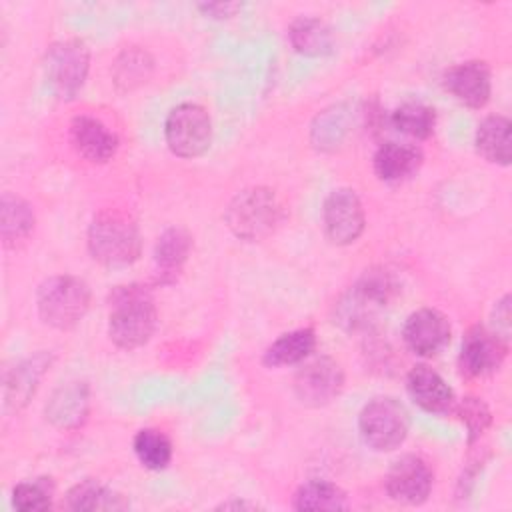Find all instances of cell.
Segmentation results:
<instances>
[{
  "label": "cell",
  "instance_id": "cell-1",
  "mask_svg": "<svg viewBox=\"0 0 512 512\" xmlns=\"http://www.w3.org/2000/svg\"><path fill=\"white\" fill-rule=\"evenodd\" d=\"M158 322L152 292L146 286H118L108 300V336L122 350L144 346Z\"/></svg>",
  "mask_w": 512,
  "mask_h": 512
},
{
  "label": "cell",
  "instance_id": "cell-2",
  "mask_svg": "<svg viewBox=\"0 0 512 512\" xmlns=\"http://www.w3.org/2000/svg\"><path fill=\"white\" fill-rule=\"evenodd\" d=\"M88 250L104 266H128L136 262L142 250L136 222L118 210L96 214L88 228Z\"/></svg>",
  "mask_w": 512,
  "mask_h": 512
},
{
  "label": "cell",
  "instance_id": "cell-3",
  "mask_svg": "<svg viewBox=\"0 0 512 512\" xmlns=\"http://www.w3.org/2000/svg\"><path fill=\"white\" fill-rule=\"evenodd\" d=\"M36 306L44 324L70 330L88 312L90 288L84 280L70 274L52 276L40 284Z\"/></svg>",
  "mask_w": 512,
  "mask_h": 512
},
{
  "label": "cell",
  "instance_id": "cell-4",
  "mask_svg": "<svg viewBox=\"0 0 512 512\" xmlns=\"http://www.w3.org/2000/svg\"><path fill=\"white\" fill-rule=\"evenodd\" d=\"M282 222V206L268 188L240 192L226 210L228 228L242 240L256 242L266 238Z\"/></svg>",
  "mask_w": 512,
  "mask_h": 512
},
{
  "label": "cell",
  "instance_id": "cell-5",
  "mask_svg": "<svg viewBox=\"0 0 512 512\" xmlns=\"http://www.w3.org/2000/svg\"><path fill=\"white\" fill-rule=\"evenodd\" d=\"M410 428V418L406 408L388 396L370 400L360 416H358V430L364 444L376 452H390L398 448Z\"/></svg>",
  "mask_w": 512,
  "mask_h": 512
},
{
  "label": "cell",
  "instance_id": "cell-6",
  "mask_svg": "<svg viewBox=\"0 0 512 512\" xmlns=\"http://www.w3.org/2000/svg\"><path fill=\"white\" fill-rule=\"evenodd\" d=\"M164 138L170 152L180 158L202 156L212 142L210 114L194 102L174 106L164 122Z\"/></svg>",
  "mask_w": 512,
  "mask_h": 512
},
{
  "label": "cell",
  "instance_id": "cell-7",
  "mask_svg": "<svg viewBox=\"0 0 512 512\" xmlns=\"http://www.w3.org/2000/svg\"><path fill=\"white\" fill-rule=\"evenodd\" d=\"M88 68H90V52H88V46L78 38L60 40L52 44L46 52V60H44L46 82L50 90L62 100H70L80 92L88 76Z\"/></svg>",
  "mask_w": 512,
  "mask_h": 512
},
{
  "label": "cell",
  "instance_id": "cell-8",
  "mask_svg": "<svg viewBox=\"0 0 512 512\" xmlns=\"http://www.w3.org/2000/svg\"><path fill=\"white\" fill-rule=\"evenodd\" d=\"M398 286L394 278L384 272H366L360 282L350 290L344 302L338 308L340 322L348 324L350 328H358L366 324L378 310H382L396 294Z\"/></svg>",
  "mask_w": 512,
  "mask_h": 512
},
{
  "label": "cell",
  "instance_id": "cell-9",
  "mask_svg": "<svg viewBox=\"0 0 512 512\" xmlns=\"http://www.w3.org/2000/svg\"><path fill=\"white\" fill-rule=\"evenodd\" d=\"M364 224V208L352 188H338L326 196L322 204V226L332 244H352L362 234Z\"/></svg>",
  "mask_w": 512,
  "mask_h": 512
},
{
  "label": "cell",
  "instance_id": "cell-10",
  "mask_svg": "<svg viewBox=\"0 0 512 512\" xmlns=\"http://www.w3.org/2000/svg\"><path fill=\"white\" fill-rule=\"evenodd\" d=\"M506 352L508 346L504 338H500L492 330L474 326L466 332L462 340L458 368L466 378H484L494 374L502 366Z\"/></svg>",
  "mask_w": 512,
  "mask_h": 512
},
{
  "label": "cell",
  "instance_id": "cell-11",
  "mask_svg": "<svg viewBox=\"0 0 512 512\" xmlns=\"http://www.w3.org/2000/svg\"><path fill=\"white\" fill-rule=\"evenodd\" d=\"M344 386V374L338 362L328 356L304 364L294 378V392L306 406L330 404Z\"/></svg>",
  "mask_w": 512,
  "mask_h": 512
},
{
  "label": "cell",
  "instance_id": "cell-12",
  "mask_svg": "<svg viewBox=\"0 0 512 512\" xmlns=\"http://www.w3.org/2000/svg\"><path fill=\"white\" fill-rule=\"evenodd\" d=\"M434 474L424 458L416 454L400 456L386 474V492L392 500L408 506L422 504L432 490Z\"/></svg>",
  "mask_w": 512,
  "mask_h": 512
},
{
  "label": "cell",
  "instance_id": "cell-13",
  "mask_svg": "<svg viewBox=\"0 0 512 512\" xmlns=\"http://www.w3.org/2000/svg\"><path fill=\"white\" fill-rule=\"evenodd\" d=\"M450 322L434 308H420L412 312L402 328L406 346L418 356H436L450 342Z\"/></svg>",
  "mask_w": 512,
  "mask_h": 512
},
{
  "label": "cell",
  "instance_id": "cell-14",
  "mask_svg": "<svg viewBox=\"0 0 512 512\" xmlns=\"http://www.w3.org/2000/svg\"><path fill=\"white\" fill-rule=\"evenodd\" d=\"M444 84L448 92L468 108H482L492 94V74L486 62L468 60L446 72Z\"/></svg>",
  "mask_w": 512,
  "mask_h": 512
},
{
  "label": "cell",
  "instance_id": "cell-15",
  "mask_svg": "<svg viewBox=\"0 0 512 512\" xmlns=\"http://www.w3.org/2000/svg\"><path fill=\"white\" fill-rule=\"evenodd\" d=\"M70 142L74 150L90 162H108L118 150V136L98 118L82 114L70 124Z\"/></svg>",
  "mask_w": 512,
  "mask_h": 512
},
{
  "label": "cell",
  "instance_id": "cell-16",
  "mask_svg": "<svg viewBox=\"0 0 512 512\" xmlns=\"http://www.w3.org/2000/svg\"><path fill=\"white\" fill-rule=\"evenodd\" d=\"M406 390L416 406L428 414H448L454 408V392L446 380L428 366H416L406 378Z\"/></svg>",
  "mask_w": 512,
  "mask_h": 512
},
{
  "label": "cell",
  "instance_id": "cell-17",
  "mask_svg": "<svg viewBox=\"0 0 512 512\" xmlns=\"http://www.w3.org/2000/svg\"><path fill=\"white\" fill-rule=\"evenodd\" d=\"M374 172L384 182H402L422 166V152L412 144L384 142L374 152Z\"/></svg>",
  "mask_w": 512,
  "mask_h": 512
},
{
  "label": "cell",
  "instance_id": "cell-18",
  "mask_svg": "<svg viewBox=\"0 0 512 512\" xmlns=\"http://www.w3.org/2000/svg\"><path fill=\"white\" fill-rule=\"evenodd\" d=\"M474 144H476V152L484 160H488L492 164L508 166L510 158H512L510 120L500 114L484 118L476 128Z\"/></svg>",
  "mask_w": 512,
  "mask_h": 512
},
{
  "label": "cell",
  "instance_id": "cell-19",
  "mask_svg": "<svg viewBox=\"0 0 512 512\" xmlns=\"http://www.w3.org/2000/svg\"><path fill=\"white\" fill-rule=\"evenodd\" d=\"M190 236L182 228H168L156 242L154 248V266L158 282H174L180 274L188 254H190Z\"/></svg>",
  "mask_w": 512,
  "mask_h": 512
},
{
  "label": "cell",
  "instance_id": "cell-20",
  "mask_svg": "<svg viewBox=\"0 0 512 512\" xmlns=\"http://www.w3.org/2000/svg\"><path fill=\"white\" fill-rule=\"evenodd\" d=\"M88 414V388L82 382H72L58 388L48 406L46 418L60 428H76L84 422Z\"/></svg>",
  "mask_w": 512,
  "mask_h": 512
},
{
  "label": "cell",
  "instance_id": "cell-21",
  "mask_svg": "<svg viewBox=\"0 0 512 512\" xmlns=\"http://www.w3.org/2000/svg\"><path fill=\"white\" fill-rule=\"evenodd\" d=\"M316 348V332L312 328H298L276 338L264 352V364L270 368L290 366L306 360Z\"/></svg>",
  "mask_w": 512,
  "mask_h": 512
},
{
  "label": "cell",
  "instance_id": "cell-22",
  "mask_svg": "<svg viewBox=\"0 0 512 512\" xmlns=\"http://www.w3.org/2000/svg\"><path fill=\"white\" fill-rule=\"evenodd\" d=\"M288 38L292 48L304 56H326L334 48V36L326 22L302 16L290 24Z\"/></svg>",
  "mask_w": 512,
  "mask_h": 512
},
{
  "label": "cell",
  "instance_id": "cell-23",
  "mask_svg": "<svg viewBox=\"0 0 512 512\" xmlns=\"http://www.w3.org/2000/svg\"><path fill=\"white\" fill-rule=\"evenodd\" d=\"M34 228V212L28 202L6 192L0 200V234L6 246H16Z\"/></svg>",
  "mask_w": 512,
  "mask_h": 512
},
{
  "label": "cell",
  "instance_id": "cell-24",
  "mask_svg": "<svg viewBox=\"0 0 512 512\" xmlns=\"http://www.w3.org/2000/svg\"><path fill=\"white\" fill-rule=\"evenodd\" d=\"M66 502L72 510H124L128 508V502L116 494L114 490L94 482L84 480L70 488Z\"/></svg>",
  "mask_w": 512,
  "mask_h": 512
},
{
  "label": "cell",
  "instance_id": "cell-25",
  "mask_svg": "<svg viewBox=\"0 0 512 512\" xmlns=\"http://www.w3.org/2000/svg\"><path fill=\"white\" fill-rule=\"evenodd\" d=\"M296 510H346V494L332 482L312 480L302 484L294 494Z\"/></svg>",
  "mask_w": 512,
  "mask_h": 512
},
{
  "label": "cell",
  "instance_id": "cell-26",
  "mask_svg": "<svg viewBox=\"0 0 512 512\" xmlns=\"http://www.w3.org/2000/svg\"><path fill=\"white\" fill-rule=\"evenodd\" d=\"M392 126L416 140L432 136L436 126V112L424 102H404L392 112Z\"/></svg>",
  "mask_w": 512,
  "mask_h": 512
},
{
  "label": "cell",
  "instance_id": "cell-27",
  "mask_svg": "<svg viewBox=\"0 0 512 512\" xmlns=\"http://www.w3.org/2000/svg\"><path fill=\"white\" fill-rule=\"evenodd\" d=\"M134 454L148 470H164L172 460V442L154 428H144L134 436Z\"/></svg>",
  "mask_w": 512,
  "mask_h": 512
},
{
  "label": "cell",
  "instance_id": "cell-28",
  "mask_svg": "<svg viewBox=\"0 0 512 512\" xmlns=\"http://www.w3.org/2000/svg\"><path fill=\"white\" fill-rule=\"evenodd\" d=\"M46 368V356H36L20 364L6 380V404L22 406L38 386V380Z\"/></svg>",
  "mask_w": 512,
  "mask_h": 512
},
{
  "label": "cell",
  "instance_id": "cell-29",
  "mask_svg": "<svg viewBox=\"0 0 512 512\" xmlns=\"http://www.w3.org/2000/svg\"><path fill=\"white\" fill-rule=\"evenodd\" d=\"M52 500V488H48L42 480L32 482H20L12 490V504L16 510L32 512V510H46L50 508Z\"/></svg>",
  "mask_w": 512,
  "mask_h": 512
},
{
  "label": "cell",
  "instance_id": "cell-30",
  "mask_svg": "<svg viewBox=\"0 0 512 512\" xmlns=\"http://www.w3.org/2000/svg\"><path fill=\"white\" fill-rule=\"evenodd\" d=\"M456 414H458V418L462 420V424L468 430V442L478 440L486 432L490 422H492L488 406L480 398H474V396L464 398L456 406Z\"/></svg>",
  "mask_w": 512,
  "mask_h": 512
},
{
  "label": "cell",
  "instance_id": "cell-31",
  "mask_svg": "<svg viewBox=\"0 0 512 512\" xmlns=\"http://www.w3.org/2000/svg\"><path fill=\"white\" fill-rule=\"evenodd\" d=\"M494 334L508 340L510 336V296H504L494 308Z\"/></svg>",
  "mask_w": 512,
  "mask_h": 512
},
{
  "label": "cell",
  "instance_id": "cell-32",
  "mask_svg": "<svg viewBox=\"0 0 512 512\" xmlns=\"http://www.w3.org/2000/svg\"><path fill=\"white\" fill-rule=\"evenodd\" d=\"M198 8L212 18H230L234 16L236 10H240V4L236 2H208V4H198Z\"/></svg>",
  "mask_w": 512,
  "mask_h": 512
},
{
  "label": "cell",
  "instance_id": "cell-33",
  "mask_svg": "<svg viewBox=\"0 0 512 512\" xmlns=\"http://www.w3.org/2000/svg\"><path fill=\"white\" fill-rule=\"evenodd\" d=\"M220 508H256V506L246 504V502H224Z\"/></svg>",
  "mask_w": 512,
  "mask_h": 512
}]
</instances>
